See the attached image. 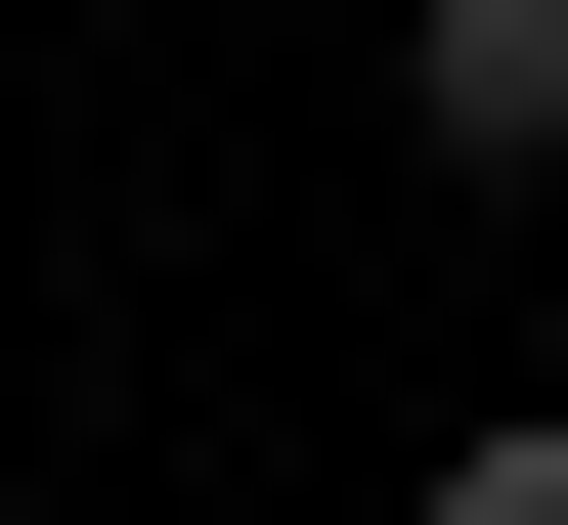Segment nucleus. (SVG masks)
<instances>
[{"label": "nucleus", "instance_id": "nucleus-1", "mask_svg": "<svg viewBox=\"0 0 568 525\" xmlns=\"http://www.w3.org/2000/svg\"><path fill=\"white\" fill-rule=\"evenodd\" d=\"M394 132L437 175H568V0H394Z\"/></svg>", "mask_w": 568, "mask_h": 525}, {"label": "nucleus", "instance_id": "nucleus-2", "mask_svg": "<svg viewBox=\"0 0 568 525\" xmlns=\"http://www.w3.org/2000/svg\"><path fill=\"white\" fill-rule=\"evenodd\" d=\"M437 525H568V394H525V438H437Z\"/></svg>", "mask_w": 568, "mask_h": 525}]
</instances>
